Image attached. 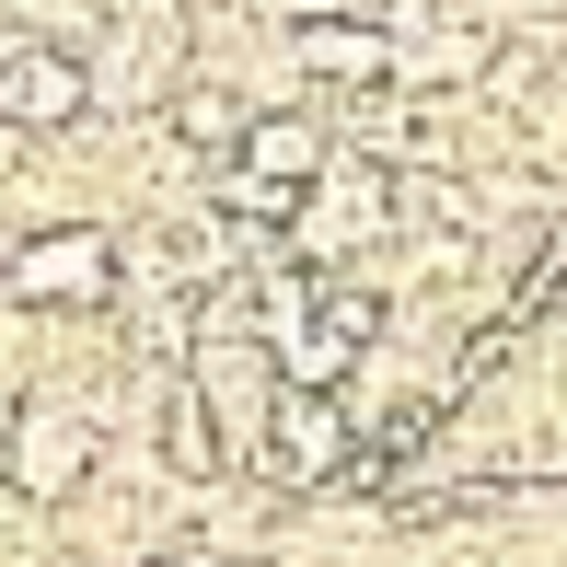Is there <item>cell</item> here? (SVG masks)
Segmentation results:
<instances>
[{"mask_svg":"<svg viewBox=\"0 0 567 567\" xmlns=\"http://www.w3.org/2000/svg\"><path fill=\"white\" fill-rule=\"evenodd\" d=\"M0 290H12L23 313H105V301H116V244H105L93 220L35 231V244L0 267Z\"/></svg>","mask_w":567,"mask_h":567,"instance_id":"1","label":"cell"},{"mask_svg":"<svg viewBox=\"0 0 567 567\" xmlns=\"http://www.w3.org/2000/svg\"><path fill=\"white\" fill-rule=\"evenodd\" d=\"M0 475H12V498H35V509L82 498V475H93V417H82V405H59V394L12 405V441H0Z\"/></svg>","mask_w":567,"mask_h":567,"instance_id":"2","label":"cell"},{"mask_svg":"<svg viewBox=\"0 0 567 567\" xmlns=\"http://www.w3.org/2000/svg\"><path fill=\"white\" fill-rule=\"evenodd\" d=\"M348 405L337 394H313V382H290V394H278V429H267V475L278 486H337L348 475Z\"/></svg>","mask_w":567,"mask_h":567,"instance_id":"3","label":"cell"},{"mask_svg":"<svg viewBox=\"0 0 567 567\" xmlns=\"http://www.w3.org/2000/svg\"><path fill=\"white\" fill-rule=\"evenodd\" d=\"M82 105H93L82 59H59V47H12L0 59V127H70Z\"/></svg>","mask_w":567,"mask_h":567,"instance_id":"4","label":"cell"},{"mask_svg":"<svg viewBox=\"0 0 567 567\" xmlns=\"http://www.w3.org/2000/svg\"><path fill=\"white\" fill-rule=\"evenodd\" d=\"M231 163L267 174V186H324V174H337V151H324V127H313V116H255Z\"/></svg>","mask_w":567,"mask_h":567,"instance_id":"5","label":"cell"},{"mask_svg":"<svg viewBox=\"0 0 567 567\" xmlns=\"http://www.w3.org/2000/svg\"><path fill=\"white\" fill-rule=\"evenodd\" d=\"M290 70H313V82H382V70H405L394 35H371V23H324V35H290Z\"/></svg>","mask_w":567,"mask_h":567,"instance_id":"6","label":"cell"},{"mask_svg":"<svg viewBox=\"0 0 567 567\" xmlns=\"http://www.w3.org/2000/svg\"><path fill=\"white\" fill-rule=\"evenodd\" d=\"M486 59H498V35H486V23H441L429 47H405V82H475Z\"/></svg>","mask_w":567,"mask_h":567,"instance_id":"7","label":"cell"},{"mask_svg":"<svg viewBox=\"0 0 567 567\" xmlns=\"http://www.w3.org/2000/svg\"><path fill=\"white\" fill-rule=\"evenodd\" d=\"M174 127H186L197 151H244V127H255V116L231 105V93H186V105H174Z\"/></svg>","mask_w":567,"mask_h":567,"instance_id":"8","label":"cell"},{"mask_svg":"<svg viewBox=\"0 0 567 567\" xmlns=\"http://www.w3.org/2000/svg\"><path fill=\"white\" fill-rule=\"evenodd\" d=\"M23 23H47V35H82V23H93V0H23Z\"/></svg>","mask_w":567,"mask_h":567,"instance_id":"9","label":"cell"},{"mask_svg":"<svg viewBox=\"0 0 567 567\" xmlns=\"http://www.w3.org/2000/svg\"><path fill=\"white\" fill-rule=\"evenodd\" d=\"M174 567H209V556H174Z\"/></svg>","mask_w":567,"mask_h":567,"instance_id":"10","label":"cell"}]
</instances>
